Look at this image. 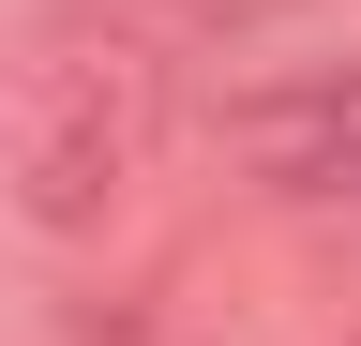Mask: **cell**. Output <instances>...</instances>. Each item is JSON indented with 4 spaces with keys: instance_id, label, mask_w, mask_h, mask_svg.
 <instances>
[{
    "instance_id": "6da1fadb",
    "label": "cell",
    "mask_w": 361,
    "mask_h": 346,
    "mask_svg": "<svg viewBox=\"0 0 361 346\" xmlns=\"http://www.w3.org/2000/svg\"><path fill=\"white\" fill-rule=\"evenodd\" d=\"M166 61L135 46V30H61V46L16 61V91H0V196H16L30 241H106L135 196H151L166 166Z\"/></svg>"
},
{
    "instance_id": "7a4b0ae2",
    "label": "cell",
    "mask_w": 361,
    "mask_h": 346,
    "mask_svg": "<svg viewBox=\"0 0 361 346\" xmlns=\"http://www.w3.org/2000/svg\"><path fill=\"white\" fill-rule=\"evenodd\" d=\"M226 166L286 211H361V61H286L226 106Z\"/></svg>"
}]
</instances>
